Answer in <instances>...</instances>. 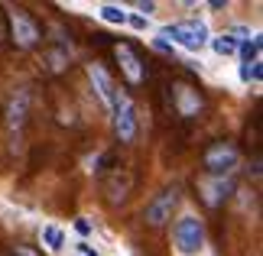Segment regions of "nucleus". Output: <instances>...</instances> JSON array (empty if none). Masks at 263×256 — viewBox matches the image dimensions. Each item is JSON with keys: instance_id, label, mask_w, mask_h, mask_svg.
<instances>
[{"instance_id": "nucleus-1", "label": "nucleus", "mask_w": 263, "mask_h": 256, "mask_svg": "<svg viewBox=\"0 0 263 256\" xmlns=\"http://www.w3.org/2000/svg\"><path fill=\"white\" fill-rule=\"evenodd\" d=\"M237 146L234 143H224V140H218V143H211V146L205 149V172H208V179H228L231 172H234L237 166Z\"/></svg>"}, {"instance_id": "nucleus-2", "label": "nucleus", "mask_w": 263, "mask_h": 256, "mask_svg": "<svg viewBox=\"0 0 263 256\" xmlns=\"http://www.w3.org/2000/svg\"><path fill=\"white\" fill-rule=\"evenodd\" d=\"M173 240H176V247L179 253H185V256H195L201 247H205V227H201V221L198 218H179L176 221V227H173Z\"/></svg>"}, {"instance_id": "nucleus-3", "label": "nucleus", "mask_w": 263, "mask_h": 256, "mask_svg": "<svg viewBox=\"0 0 263 256\" xmlns=\"http://www.w3.org/2000/svg\"><path fill=\"white\" fill-rule=\"evenodd\" d=\"M163 36H169L173 43H179L182 49H189V52H198V49L208 43V29H205V23H198V19H182V23L166 26Z\"/></svg>"}, {"instance_id": "nucleus-4", "label": "nucleus", "mask_w": 263, "mask_h": 256, "mask_svg": "<svg viewBox=\"0 0 263 256\" xmlns=\"http://www.w3.org/2000/svg\"><path fill=\"white\" fill-rule=\"evenodd\" d=\"M110 110H114V130H117V140H120V143H134V136H137V110H134V101L117 91V94H114V104H110Z\"/></svg>"}, {"instance_id": "nucleus-5", "label": "nucleus", "mask_w": 263, "mask_h": 256, "mask_svg": "<svg viewBox=\"0 0 263 256\" xmlns=\"http://www.w3.org/2000/svg\"><path fill=\"white\" fill-rule=\"evenodd\" d=\"M176 204H179V188H176V185H173V188H163L153 201L146 204V214H143L146 224H149V227H166V224L173 221Z\"/></svg>"}, {"instance_id": "nucleus-6", "label": "nucleus", "mask_w": 263, "mask_h": 256, "mask_svg": "<svg viewBox=\"0 0 263 256\" xmlns=\"http://www.w3.org/2000/svg\"><path fill=\"white\" fill-rule=\"evenodd\" d=\"M10 36H13V43L20 46V49H33L36 43H39V23L29 13H23V10H13L10 13Z\"/></svg>"}, {"instance_id": "nucleus-7", "label": "nucleus", "mask_w": 263, "mask_h": 256, "mask_svg": "<svg viewBox=\"0 0 263 256\" xmlns=\"http://www.w3.org/2000/svg\"><path fill=\"white\" fill-rule=\"evenodd\" d=\"M26 114H29V91H16L10 97V107H7V130L10 136H20L23 133V124H26Z\"/></svg>"}, {"instance_id": "nucleus-8", "label": "nucleus", "mask_w": 263, "mask_h": 256, "mask_svg": "<svg viewBox=\"0 0 263 256\" xmlns=\"http://www.w3.org/2000/svg\"><path fill=\"white\" fill-rule=\"evenodd\" d=\"M114 52H117V62H120V68H124L127 81H130V85H140V81L146 78V68H143V62H140L137 49L130 46V43H120Z\"/></svg>"}, {"instance_id": "nucleus-9", "label": "nucleus", "mask_w": 263, "mask_h": 256, "mask_svg": "<svg viewBox=\"0 0 263 256\" xmlns=\"http://www.w3.org/2000/svg\"><path fill=\"white\" fill-rule=\"evenodd\" d=\"M173 101H176V110L182 117H198L201 107H205V101H201V94L192 85H176L173 88Z\"/></svg>"}, {"instance_id": "nucleus-10", "label": "nucleus", "mask_w": 263, "mask_h": 256, "mask_svg": "<svg viewBox=\"0 0 263 256\" xmlns=\"http://www.w3.org/2000/svg\"><path fill=\"white\" fill-rule=\"evenodd\" d=\"M88 78H91V85H95V91H98V97L104 101L107 107L114 104V94H117V88H114V78H110V75H107V71L101 68V65H95V62L88 65Z\"/></svg>"}, {"instance_id": "nucleus-11", "label": "nucleus", "mask_w": 263, "mask_h": 256, "mask_svg": "<svg viewBox=\"0 0 263 256\" xmlns=\"http://www.w3.org/2000/svg\"><path fill=\"white\" fill-rule=\"evenodd\" d=\"M130 182H134V179H130V172H110V175L104 179V191H107V201L110 204H120V201H124L127 198V191H130Z\"/></svg>"}, {"instance_id": "nucleus-12", "label": "nucleus", "mask_w": 263, "mask_h": 256, "mask_svg": "<svg viewBox=\"0 0 263 256\" xmlns=\"http://www.w3.org/2000/svg\"><path fill=\"white\" fill-rule=\"evenodd\" d=\"M198 191H201V198H205V204L218 208V204L231 194V182L228 179H208V182H201V185H198Z\"/></svg>"}, {"instance_id": "nucleus-13", "label": "nucleus", "mask_w": 263, "mask_h": 256, "mask_svg": "<svg viewBox=\"0 0 263 256\" xmlns=\"http://www.w3.org/2000/svg\"><path fill=\"white\" fill-rule=\"evenodd\" d=\"M43 240H46V247L52 250V253H59V250L65 247V230L55 227V224H46V227H43Z\"/></svg>"}, {"instance_id": "nucleus-14", "label": "nucleus", "mask_w": 263, "mask_h": 256, "mask_svg": "<svg viewBox=\"0 0 263 256\" xmlns=\"http://www.w3.org/2000/svg\"><path fill=\"white\" fill-rule=\"evenodd\" d=\"M98 13H101V19H104V23H114V26H124V23H127V13H124L117 4H104Z\"/></svg>"}, {"instance_id": "nucleus-15", "label": "nucleus", "mask_w": 263, "mask_h": 256, "mask_svg": "<svg viewBox=\"0 0 263 256\" xmlns=\"http://www.w3.org/2000/svg\"><path fill=\"white\" fill-rule=\"evenodd\" d=\"M237 46H240L237 36H215V39H211V49H215L218 55H234Z\"/></svg>"}, {"instance_id": "nucleus-16", "label": "nucleus", "mask_w": 263, "mask_h": 256, "mask_svg": "<svg viewBox=\"0 0 263 256\" xmlns=\"http://www.w3.org/2000/svg\"><path fill=\"white\" fill-rule=\"evenodd\" d=\"M237 49H240L244 65L247 62H260V36H254V43H244V46H237Z\"/></svg>"}, {"instance_id": "nucleus-17", "label": "nucleus", "mask_w": 263, "mask_h": 256, "mask_svg": "<svg viewBox=\"0 0 263 256\" xmlns=\"http://www.w3.org/2000/svg\"><path fill=\"white\" fill-rule=\"evenodd\" d=\"M240 78H244V81H254V85H257V81L263 78V65H260V62H247V65H240Z\"/></svg>"}, {"instance_id": "nucleus-18", "label": "nucleus", "mask_w": 263, "mask_h": 256, "mask_svg": "<svg viewBox=\"0 0 263 256\" xmlns=\"http://www.w3.org/2000/svg\"><path fill=\"white\" fill-rule=\"evenodd\" d=\"M13 256H39L33 247H23V243H16V247H13Z\"/></svg>"}, {"instance_id": "nucleus-19", "label": "nucleus", "mask_w": 263, "mask_h": 256, "mask_svg": "<svg viewBox=\"0 0 263 256\" xmlns=\"http://www.w3.org/2000/svg\"><path fill=\"white\" fill-rule=\"evenodd\" d=\"M130 26H134V29H146V16H130Z\"/></svg>"}, {"instance_id": "nucleus-20", "label": "nucleus", "mask_w": 263, "mask_h": 256, "mask_svg": "<svg viewBox=\"0 0 263 256\" xmlns=\"http://www.w3.org/2000/svg\"><path fill=\"white\" fill-rule=\"evenodd\" d=\"M153 46L159 49V52H173V46H169V43H166V39H153Z\"/></svg>"}, {"instance_id": "nucleus-21", "label": "nucleus", "mask_w": 263, "mask_h": 256, "mask_svg": "<svg viewBox=\"0 0 263 256\" xmlns=\"http://www.w3.org/2000/svg\"><path fill=\"white\" fill-rule=\"evenodd\" d=\"M137 10H140V16H143V13H153L156 4H137Z\"/></svg>"}, {"instance_id": "nucleus-22", "label": "nucleus", "mask_w": 263, "mask_h": 256, "mask_svg": "<svg viewBox=\"0 0 263 256\" xmlns=\"http://www.w3.org/2000/svg\"><path fill=\"white\" fill-rule=\"evenodd\" d=\"M75 230H78V233H88L91 224H88V221H75Z\"/></svg>"}, {"instance_id": "nucleus-23", "label": "nucleus", "mask_w": 263, "mask_h": 256, "mask_svg": "<svg viewBox=\"0 0 263 256\" xmlns=\"http://www.w3.org/2000/svg\"><path fill=\"white\" fill-rule=\"evenodd\" d=\"M82 253H85V256H98V250H91L88 243H82Z\"/></svg>"}]
</instances>
